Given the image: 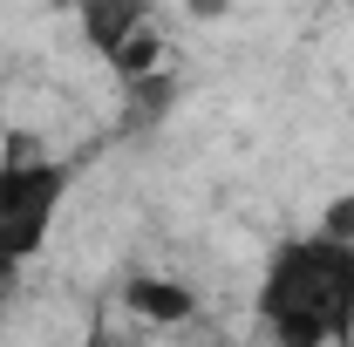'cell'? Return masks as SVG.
Here are the masks:
<instances>
[{
  "label": "cell",
  "instance_id": "3957f363",
  "mask_svg": "<svg viewBox=\"0 0 354 347\" xmlns=\"http://www.w3.org/2000/svg\"><path fill=\"white\" fill-rule=\"evenodd\" d=\"M130 306H143V313H157V320H184V313H191V300H184L177 286H143V279L130 286Z\"/></svg>",
  "mask_w": 354,
  "mask_h": 347
},
{
  "label": "cell",
  "instance_id": "7a4b0ae2",
  "mask_svg": "<svg viewBox=\"0 0 354 347\" xmlns=\"http://www.w3.org/2000/svg\"><path fill=\"white\" fill-rule=\"evenodd\" d=\"M62 191H68V171L48 157H7L0 164V279L28 252H41L48 225L62 212Z\"/></svg>",
  "mask_w": 354,
  "mask_h": 347
},
{
  "label": "cell",
  "instance_id": "6da1fadb",
  "mask_svg": "<svg viewBox=\"0 0 354 347\" xmlns=\"http://www.w3.org/2000/svg\"><path fill=\"white\" fill-rule=\"evenodd\" d=\"M259 320L279 347H327L354 327V245L313 232L279 245L259 279Z\"/></svg>",
  "mask_w": 354,
  "mask_h": 347
}]
</instances>
